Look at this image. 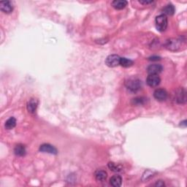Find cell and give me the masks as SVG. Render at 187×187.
Here are the masks:
<instances>
[{"label": "cell", "instance_id": "1", "mask_svg": "<svg viewBox=\"0 0 187 187\" xmlns=\"http://www.w3.org/2000/svg\"><path fill=\"white\" fill-rule=\"evenodd\" d=\"M156 27H157V30L159 32H164L166 30L167 27H168V18L167 15L164 14H161L156 18L155 20Z\"/></svg>", "mask_w": 187, "mask_h": 187}, {"label": "cell", "instance_id": "2", "mask_svg": "<svg viewBox=\"0 0 187 187\" xmlns=\"http://www.w3.org/2000/svg\"><path fill=\"white\" fill-rule=\"evenodd\" d=\"M141 86V81L136 77H132V78L128 79V81L126 82V88L132 92H136L137 91L140 89Z\"/></svg>", "mask_w": 187, "mask_h": 187}, {"label": "cell", "instance_id": "3", "mask_svg": "<svg viewBox=\"0 0 187 187\" xmlns=\"http://www.w3.org/2000/svg\"><path fill=\"white\" fill-rule=\"evenodd\" d=\"M120 59L121 57L116 54H112L108 56L105 60V64L107 66L110 67H115L120 65Z\"/></svg>", "mask_w": 187, "mask_h": 187}, {"label": "cell", "instance_id": "4", "mask_svg": "<svg viewBox=\"0 0 187 187\" xmlns=\"http://www.w3.org/2000/svg\"><path fill=\"white\" fill-rule=\"evenodd\" d=\"M181 42L177 39H169L165 43V48L170 51H177L181 47Z\"/></svg>", "mask_w": 187, "mask_h": 187}, {"label": "cell", "instance_id": "5", "mask_svg": "<svg viewBox=\"0 0 187 187\" xmlns=\"http://www.w3.org/2000/svg\"><path fill=\"white\" fill-rule=\"evenodd\" d=\"M161 79L158 75H148L146 78V83L150 87H157L159 85Z\"/></svg>", "mask_w": 187, "mask_h": 187}, {"label": "cell", "instance_id": "6", "mask_svg": "<svg viewBox=\"0 0 187 187\" xmlns=\"http://www.w3.org/2000/svg\"><path fill=\"white\" fill-rule=\"evenodd\" d=\"M162 70H163V67L161 64H153L148 67L147 72L148 73V75H158L160 72H162Z\"/></svg>", "mask_w": 187, "mask_h": 187}, {"label": "cell", "instance_id": "7", "mask_svg": "<svg viewBox=\"0 0 187 187\" xmlns=\"http://www.w3.org/2000/svg\"><path fill=\"white\" fill-rule=\"evenodd\" d=\"M153 97L158 101H164L168 98V92L163 88H158L153 93Z\"/></svg>", "mask_w": 187, "mask_h": 187}, {"label": "cell", "instance_id": "8", "mask_svg": "<svg viewBox=\"0 0 187 187\" xmlns=\"http://www.w3.org/2000/svg\"><path fill=\"white\" fill-rule=\"evenodd\" d=\"M40 151L41 152L48 153H51V154H56L57 153L56 148L54 146H51V145L48 143L41 145L40 147Z\"/></svg>", "mask_w": 187, "mask_h": 187}, {"label": "cell", "instance_id": "9", "mask_svg": "<svg viewBox=\"0 0 187 187\" xmlns=\"http://www.w3.org/2000/svg\"><path fill=\"white\" fill-rule=\"evenodd\" d=\"M0 10L3 13H10L13 12V7L12 2L10 1H4L0 2Z\"/></svg>", "mask_w": 187, "mask_h": 187}, {"label": "cell", "instance_id": "10", "mask_svg": "<svg viewBox=\"0 0 187 187\" xmlns=\"http://www.w3.org/2000/svg\"><path fill=\"white\" fill-rule=\"evenodd\" d=\"M175 98H176V101L178 103L184 104L185 103L186 101V91L184 89H180L178 91L175 95Z\"/></svg>", "mask_w": 187, "mask_h": 187}, {"label": "cell", "instance_id": "11", "mask_svg": "<svg viewBox=\"0 0 187 187\" xmlns=\"http://www.w3.org/2000/svg\"><path fill=\"white\" fill-rule=\"evenodd\" d=\"M110 184L113 187H119L122 184V179L119 175H115L110 178Z\"/></svg>", "mask_w": 187, "mask_h": 187}, {"label": "cell", "instance_id": "12", "mask_svg": "<svg viewBox=\"0 0 187 187\" xmlns=\"http://www.w3.org/2000/svg\"><path fill=\"white\" fill-rule=\"evenodd\" d=\"M37 104H38V102L37 99H31L27 104V110L30 113H35L37 110Z\"/></svg>", "mask_w": 187, "mask_h": 187}, {"label": "cell", "instance_id": "13", "mask_svg": "<svg viewBox=\"0 0 187 187\" xmlns=\"http://www.w3.org/2000/svg\"><path fill=\"white\" fill-rule=\"evenodd\" d=\"M127 3L128 2L125 0H115V1L112 2L111 4L116 10H122L127 5Z\"/></svg>", "mask_w": 187, "mask_h": 187}, {"label": "cell", "instance_id": "14", "mask_svg": "<svg viewBox=\"0 0 187 187\" xmlns=\"http://www.w3.org/2000/svg\"><path fill=\"white\" fill-rule=\"evenodd\" d=\"M14 153L16 156L19 157H24L26 154V148L25 146L22 144H19L15 147Z\"/></svg>", "mask_w": 187, "mask_h": 187}, {"label": "cell", "instance_id": "15", "mask_svg": "<svg viewBox=\"0 0 187 187\" xmlns=\"http://www.w3.org/2000/svg\"><path fill=\"white\" fill-rule=\"evenodd\" d=\"M95 179L98 181H105L107 177H108V174L104 170H97L95 172Z\"/></svg>", "mask_w": 187, "mask_h": 187}, {"label": "cell", "instance_id": "16", "mask_svg": "<svg viewBox=\"0 0 187 187\" xmlns=\"http://www.w3.org/2000/svg\"><path fill=\"white\" fill-rule=\"evenodd\" d=\"M164 13V15H173L175 13V7L172 4H168L164 7L162 10Z\"/></svg>", "mask_w": 187, "mask_h": 187}, {"label": "cell", "instance_id": "17", "mask_svg": "<svg viewBox=\"0 0 187 187\" xmlns=\"http://www.w3.org/2000/svg\"><path fill=\"white\" fill-rule=\"evenodd\" d=\"M16 125V119L14 117H11L5 122L4 126L7 130H12Z\"/></svg>", "mask_w": 187, "mask_h": 187}, {"label": "cell", "instance_id": "18", "mask_svg": "<svg viewBox=\"0 0 187 187\" xmlns=\"http://www.w3.org/2000/svg\"><path fill=\"white\" fill-rule=\"evenodd\" d=\"M134 62L132 60L126 59V58H121L120 59V65L124 67H130L132 66Z\"/></svg>", "mask_w": 187, "mask_h": 187}, {"label": "cell", "instance_id": "19", "mask_svg": "<svg viewBox=\"0 0 187 187\" xmlns=\"http://www.w3.org/2000/svg\"><path fill=\"white\" fill-rule=\"evenodd\" d=\"M108 168L113 172H120L122 170V167L121 165L113 163V162H110L108 164Z\"/></svg>", "mask_w": 187, "mask_h": 187}, {"label": "cell", "instance_id": "20", "mask_svg": "<svg viewBox=\"0 0 187 187\" xmlns=\"http://www.w3.org/2000/svg\"><path fill=\"white\" fill-rule=\"evenodd\" d=\"M134 102L135 104H143V99H142V97H139V98H135L134 99Z\"/></svg>", "mask_w": 187, "mask_h": 187}, {"label": "cell", "instance_id": "21", "mask_svg": "<svg viewBox=\"0 0 187 187\" xmlns=\"http://www.w3.org/2000/svg\"><path fill=\"white\" fill-rule=\"evenodd\" d=\"M140 4H152L153 1L152 0H150V1H146V0H142V1H139Z\"/></svg>", "mask_w": 187, "mask_h": 187}, {"label": "cell", "instance_id": "22", "mask_svg": "<svg viewBox=\"0 0 187 187\" xmlns=\"http://www.w3.org/2000/svg\"><path fill=\"white\" fill-rule=\"evenodd\" d=\"M157 186H164V183L162 181H158L157 182V184H155Z\"/></svg>", "mask_w": 187, "mask_h": 187}, {"label": "cell", "instance_id": "23", "mask_svg": "<svg viewBox=\"0 0 187 187\" xmlns=\"http://www.w3.org/2000/svg\"><path fill=\"white\" fill-rule=\"evenodd\" d=\"M149 59L152 60V61H157V60L160 59V57L159 56H151L149 58Z\"/></svg>", "mask_w": 187, "mask_h": 187}, {"label": "cell", "instance_id": "24", "mask_svg": "<svg viewBox=\"0 0 187 187\" xmlns=\"http://www.w3.org/2000/svg\"><path fill=\"white\" fill-rule=\"evenodd\" d=\"M181 126H182V125H184V126H186V121L185 120V121H182V122H181Z\"/></svg>", "mask_w": 187, "mask_h": 187}]
</instances>
